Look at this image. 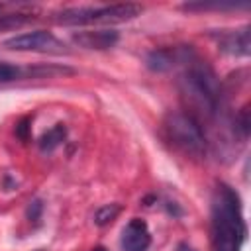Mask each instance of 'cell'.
Returning a JSON list of instances; mask_svg holds the SVG:
<instances>
[{"instance_id":"obj_1","label":"cell","mask_w":251,"mask_h":251,"mask_svg":"<svg viewBox=\"0 0 251 251\" xmlns=\"http://www.w3.org/2000/svg\"><path fill=\"white\" fill-rule=\"evenodd\" d=\"M178 88L188 104V112L198 124L200 120L212 122L222 104V86L212 67L196 53L184 63V71L178 78Z\"/></svg>"},{"instance_id":"obj_2","label":"cell","mask_w":251,"mask_h":251,"mask_svg":"<svg viewBox=\"0 0 251 251\" xmlns=\"http://www.w3.org/2000/svg\"><path fill=\"white\" fill-rule=\"evenodd\" d=\"M247 227L237 192L220 182L212 200V245L214 251H241Z\"/></svg>"},{"instance_id":"obj_3","label":"cell","mask_w":251,"mask_h":251,"mask_svg":"<svg viewBox=\"0 0 251 251\" xmlns=\"http://www.w3.org/2000/svg\"><path fill=\"white\" fill-rule=\"evenodd\" d=\"M143 12V6L124 2V4H108V6H80V8H65L53 14V22L59 25H112L124 24L137 18Z\"/></svg>"},{"instance_id":"obj_4","label":"cell","mask_w":251,"mask_h":251,"mask_svg":"<svg viewBox=\"0 0 251 251\" xmlns=\"http://www.w3.org/2000/svg\"><path fill=\"white\" fill-rule=\"evenodd\" d=\"M167 139L186 157L200 159L206 153V135L202 126L186 112H169L163 120Z\"/></svg>"},{"instance_id":"obj_5","label":"cell","mask_w":251,"mask_h":251,"mask_svg":"<svg viewBox=\"0 0 251 251\" xmlns=\"http://www.w3.org/2000/svg\"><path fill=\"white\" fill-rule=\"evenodd\" d=\"M4 47L10 51H31V53H49V55L69 53V47L59 37H55L51 31H45V29L14 35L4 41Z\"/></svg>"},{"instance_id":"obj_6","label":"cell","mask_w":251,"mask_h":251,"mask_svg":"<svg viewBox=\"0 0 251 251\" xmlns=\"http://www.w3.org/2000/svg\"><path fill=\"white\" fill-rule=\"evenodd\" d=\"M151 245V233L141 218H131L122 231V249L124 251H147Z\"/></svg>"},{"instance_id":"obj_7","label":"cell","mask_w":251,"mask_h":251,"mask_svg":"<svg viewBox=\"0 0 251 251\" xmlns=\"http://www.w3.org/2000/svg\"><path fill=\"white\" fill-rule=\"evenodd\" d=\"M218 47L220 51L233 55V57H247L251 53V41H249V27L241 29H224L218 35Z\"/></svg>"},{"instance_id":"obj_8","label":"cell","mask_w":251,"mask_h":251,"mask_svg":"<svg viewBox=\"0 0 251 251\" xmlns=\"http://www.w3.org/2000/svg\"><path fill=\"white\" fill-rule=\"evenodd\" d=\"M120 33L114 29H88V31H76L73 33V41L82 49H96L104 51L118 43Z\"/></svg>"},{"instance_id":"obj_9","label":"cell","mask_w":251,"mask_h":251,"mask_svg":"<svg viewBox=\"0 0 251 251\" xmlns=\"http://www.w3.org/2000/svg\"><path fill=\"white\" fill-rule=\"evenodd\" d=\"M65 137H67V127L63 124H55L51 129H47L39 137V149L41 151H53L65 141Z\"/></svg>"},{"instance_id":"obj_10","label":"cell","mask_w":251,"mask_h":251,"mask_svg":"<svg viewBox=\"0 0 251 251\" xmlns=\"http://www.w3.org/2000/svg\"><path fill=\"white\" fill-rule=\"evenodd\" d=\"M120 212H122V206L120 204H104V206H100L96 210L94 224L96 226H108V224H112L120 216Z\"/></svg>"},{"instance_id":"obj_11","label":"cell","mask_w":251,"mask_h":251,"mask_svg":"<svg viewBox=\"0 0 251 251\" xmlns=\"http://www.w3.org/2000/svg\"><path fill=\"white\" fill-rule=\"evenodd\" d=\"M18 78H25V67L0 63V82H10V80H18Z\"/></svg>"},{"instance_id":"obj_12","label":"cell","mask_w":251,"mask_h":251,"mask_svg":"<svg viewBox=\"0 0 251 251\" xmlns=\"http://www.w3.org/2000/svg\"><path fill=\"white\" fill-rule=\"evenodd\" d=\"M31 120L29 118H22L18 124H16V135L22 139V141H27L29 139V129H31Z\"/></svg>"},{"instance_id":"obj_13","label":"cell","mask_w":251,"mask_h":251,"mask_svg":"<svg viewBox=\"0 0 251 251\" xmlns=\"http://www.w3.org/2000/svg\"><path fill=\"white\" fill-rule=\"evenodd\" d=\"M41 210H43V206H41V202H39V200L29 202V206H27V218H29V220H33V222H37V220H39Z\"/></svg>"},{"instance_id":"obj_14","label":"cell","mask_w":251,"mask_h":251,"mask_svg":"<svg viewBox=\"0 0 251 251\" xmlns=\"http://www.w3.org/2000/svg\"><path fill=\"white\" fill-rule=\"evenodd\" d=\"M92 251H108V249H104V247H96V249H92Z\"/></svg>"},{"instance_id":"obj_15","label":"cell","mask_w":251,"mask_h":251,"mask_svg":"<svg viewBox=\"0 0 251 251\" xmlns=\"http://www.w3.org/2000/svg\"><path fill=\"white\" fill-rule=\"evenodd\" d=\"M2 10H4V4H0V12H2Z\"/></svg>"},{"instance_id":"obj_16","label":"cell","mask_w":251,"mask_h":251,"mask_svg":"<svg viewBox=\"0 0 251 251\" xmlns=\"http://www.w3.org/2000/svg\"><path fill=\"white\" fill-rule=\"evenodd\" d=\"M39 251H41V249H39Z\"/></svg>"}]
</instances>
